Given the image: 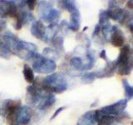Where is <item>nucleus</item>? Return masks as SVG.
<instances>
[{
	"label": "nucleus",
	"mask_w": 133,
	"mask_h": 125,
	"mask_svg": "<svg viewBox=\"0 0 133 125\" xmlns=\"http://www.w3.org/2000/svg\"><path fill=\"white\" fill-rule=\"evenodd\" d=\"M116 65L118 67V73L121 75H127L131 73L133 67L131 53L129 46H124L116 60Z\"/></svg>",
	"instance_id": "nucleus-1"
},
{
	"label": "nucleus",
	"mask_w": 133,
	"mask_h": 125,
	"mask_svg": "<svg viewBox=\"0 0 133 125\" xmlns=\"http://www.w3.org/2000/svg\"><path fill=\"white\" fill-rule=\"evenodd\" d=\"M127 106V99H122L120 101H117L116 103H114L102 108L99 113L102 115L107 116H111V117H116L120 114H122V113L125 110V108Z\"/></svg>",
	"instance_id": "nucleus-2"
},
{
	"label": "nucleus",
	"mask_w": 133,
	"mask_h": 125,
	"mask_svg": "<svg viewBox=\"0 0 133 125\" xmlns=\"http://www.w3.org/2000/svg\"><path fill=\"white\" fill-rule=\"evenodd\" d=\"M110 38H111V44L116 48L122 47L125 43V37L123 33L116 26L112 27Z\"/></svg>",
	"instance_id": "nucleus-3"
},
{
	"label": "nucleus",
	"mask_w": 133,
	"mask_h": 125,
	"mask_svg": "<svg viewBox=\"0 0 133 125\" xmlns=\"http://www.w3.org/2000/svg\"><path fill=\"white\" fill-rule=\"evenodd\" d=\"M109 18L117 21L119 23H122L126 19V12L120 8H111V9L107 11Z\"/></svg>",
	"instance_id": "nucleus-4"
},
{
	"label": "nucleus",
	"mask_w": 133,
	"mask_h": 125,
	"mask_svg": "<svg viewBox=\"0 0 133 125\" xmlns=\"http://www.w3.org/2000/svg\"><path fill=\"white\" fill-rule=\"evenodd\" d=\"M23 75H24V78H25V79H26V81L28 83H31L33 82V79H34V74H33L32 68L29 66H28L27 64L24 65Z\"/></svg>",
	"instance_id": "nucleus-5"
},
{
	"label": "nucleus",
	"mask_w": 133,
	"mask_h": 125,
	"mask_svg": "<svg viewBox=\"0 0 133 125\" xmlns=\"http://www.w3.org/2000/svg\"><path fill=\"white\" fill-rule=\"evenodd\" d=\"M122 83H123V87L125 89V95H126L127 98L128 100L133 98V87L129 84V83L127 79H123Z\"/></svg>",
	"instance_id": "nucleus-6"
},
{
	"label": "nucleus",
	"mask_w": 133,
	"mask_h": 125,
	"mask_svg": "<svg viewBox=\"0 0 133 125\" xmlns=\"http://www.w3.org/2000/svg\"><path fill=\"white\" fill-rule=\"evenodd\" d=\"M72 65H74L77 68H80L81 66L82 65L81 59H80V58H73V59L72 60Z\"/></svg>",
	"instance_id": "nucleus-7"
},
{
	"label": "nucleus",
	"mask_w": 133,
	"mask_h": 125,
	"mask_svg": "<svg viewBox=\"0 0 133 125\" xmlns=\"http://www.w3.org/2000/svg\"><path fill=\"white\" fill-rule=\"evenodd\" d=\"M100 56H101V58H104V59H106V51H105V50H102V53H100Z\"/></svg>",
	"instance_id": "nucleus-8"
},
{
	"label": "nucleus",
	"mask_w": 133,
	"mask_h": 125,
	"mask_svg": "<svg viewBox=\"0 0 133 125\" xmlns=\"http://www.w3.org/2000/svg\"><path fill=\"white\" fill-rule=\"evenodd\" d=\"M127 6H128L129 8L133 9V1H128L127 2Z\"/></svg>",
	"instance_id": "nucleus-9"
},
{
	"label": "nucleus",
	"mask_w": 133,
	"mask_h": 125,
	"mask_svg": "<svg viewBox=\"0 0 133 125\" xmlns=\"http://www.w3.org/2000/svg\"><path fill=\"white\" fill-rule=\"evenodd\" d=\"M62 109H63V108H60L59 109H58V110H57V112L55 113V114H53V116H52V118H55V117H56V116H57V115L58 114H59V113H60V112H61V111H62Z\"/></svg>",
	"instance_id": "nucleus-10"
},
{
	"label": "nucleus",
	"mask_w": 133,
	"mask_h": 125,
	"mask_svg": "<svg viewBox=\"0 0 133 125\" xmlns=\"http://www.w3.org/2000/svg\"><path fill=\"white\" fill-rule=\"evenodd\" d=\"M130 29H131V32L132 33V34H133V24H131L130 26Z\"/></svg>",
	"instance_id": "nucleus-11"
}]
</instances>
